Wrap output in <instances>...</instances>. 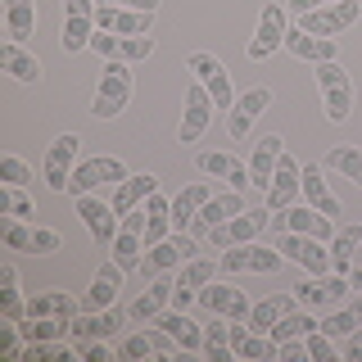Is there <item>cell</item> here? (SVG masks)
Returning <instances> with one entry per match:
<instances>
[{
    "label": "cell",
    "mask_w": 362,
    "mask_h": 362,
    "mask_svg": "<svg viewBox=\"0 0 362 362\" xmlns=\"http://www.w3.org/2000/svg\"><path fill=\"white\" fill-rule=\"evenodd\" d=\"M173 290H177V281H154V286L132 303V322H154V317L173 303Z\"/></svg>",
    "instance_id": "32"
},
{
    "label": "cell",
    "mask_w": 362,
    "mask_h": 362,
    "mask_svg": "<svg viewBox=\"0 0 362 362\" xmlns=\"http://www.w3.org/2000/svg\"><path fill=\"white\" fill-rule=\"evenodd\" d=\"M154 326H163V331L177 339V344H181V354H204V326L190 322L186 308H173V313L163 308V313L154 317Z\"/></svg>",
    "instance_id": "22"
},
{
    "label": "cell",
    "mask_w": 362,
    "mask_h": 362,
    "mask_svg": "<svg viewBox=\"0 0 362 362\" xmlns=\"http://www.w3.org/2000/svg\"><path fill=\"white\" fill-rule=\"evenodd\" d=\"M90 37H95V5L90 0H64V32H59V45L68 54L86 50Z\"/></svg>",
    "instance_id": "11"
},
{
    "label": "cell",
    "mask_w": 362,
    "mask_h": 362,
    "mask_svg": "<svg viewBox=\"0 0 362 362\" xmlns=\"http://www.w3.org/2000/svg\"><path fill=\"white\" fill-rule=\"evenodd\" d=\"M303 199H308L313 209H322L326 218H339V199L331 195V186H326V168L322 163L303 168Z\"/></svg>",
    "instance_id": "27"
},
{
    "label": "cell",
    "mask_w": 362,
    "mask_h": 362,
    "mask_svg": "<svg viewBox=\"0 0 362 362\" xmlns=\"http://www.w3.org/2000/svg\"><path fill=\"white\" fill-rule=\"evenodd\" d=\"M0 181H5V186H28V181H32V168L23 163L18 154H0Z\"/></svg>",
    "instance_id": "44"
},
{
    "label": "cell",
    "mask_w": 362,
    "mask_h": 362,
    "mask_svg": "<svg viewBox=\"0 0 362 362\" xmlns=\"http://www.w3.org/2000/svg\"><path fill=\"white\" fill-rule=\"evenodd\" d=\"M294 299H299L303 308H326V286H322V276L299 281V286H294Z\"/></svg>",
    "instance_id": "47"
},
{
    "label": "cell",
    "mask_w": 362,
    "mask_h": 362,
    "mask_svg": "<svg viewBox=\"0 0 362 362\" xmlns=\"http://www.w3.org/2000/svg\"><path fill=\"white\" fill-rule=\"evenodd\" d=\"M0 68H5L14 82H28V86H37L41 77H45L41 73V59H37V54H28L18 41H5V45H0Z\"/></svg>",
    "instance_id": "25"
},
{
    "label": "cell",
    "mask_w": 362,
    "mask_h": 362,
    "mask_svg": "<svg viewBox=\"0 0 362 362\" xmlns=\"http://www.w3.org/2000/svg\"><path fill=\"white\" fill-rule=\"evenodd\" d=\"M299 195H303V163L294 154H281L276 173H272V186H267V209L272 213H286Z\"/></svg>",
    "instance_id": "12"
},
{
    "label": "cell",
    "mask_w": 362,
    "mask_h": 362,
    "mask_svg": "<svg viewBox=\"0 0 362 362\" xmlns=\"http://www.w3.org/2000/svg\"><path fill=\"white\" fill-rule=\"evenodd\" d=\"M276 249L290 258V263H299L308 276H326L331 272V240H317V235H299V231H281Z\"/></svg>",
    "instance_id": "3"
},
{
    "label": "cell",
    "mask_w": 362,
    "mask_h": 362,
    "mask_svg": "<svg viewBox=\"0 0 362 362\" xmlns=\"http://www.w3.org/2000/svg\"><path fill=\"white\" fill-rule=\"evenodd\" d=\"M150 23L154 14H141V9H127V5H95V28L100 32H118V37H150Z\"/></svg>",
    "instance_id": "16"
},
{
    "label": "cell",
    "mask_w": 362,
    "mask_h": 362,
    "mask_svg": "<svg viewBox=\"0 0 362 362\" xmlns=\"http://www.w3.org/2000/svg\"><path fill=\"white\" fill-rule=\"evenodd\" d=\"M281 154H286V141H281V136H258L254 154H249V181L267 190L272 173H276V163H281Z\"/></svg>",
    "instance_id": "20"
},
{
    "label": "cell",
    "mask_w": 362,
    "mask_h": 362,
    "mask_svg": "<svg viewBox=\"0 0 362 362\" xmlns=\"http://www.w3.org/2000/svg\"><path fill=\"white\" fill-rule=\"evenodd\" d=\"M358 326H362V317H358L354 308H344V313H331V317H326V322H322V331L331 335V339H349V335L358 331Z\"/></svg>",
    "instance_id": "41"
},
{
    "label": "cell",
    "mask_w": 362,
    "mask_h": 362,
    "mask_svg": "<svg viewBox=\"0 0 362 362\" xmlns=\"http://www.w3.org/2000/svg\"><path fill=\"white\" fill-rule=\"evenodd\" d=\"M90 50H95L100 59H118V54H122V37H118V32H100V28H95V37H90Z\"/></svg>",
    "instance_id": "50"
},
{
    "label": "cell",
    "mask_w": 362,
    "mask_h": 362,
    "mask_svg": "<svg viewBox=\"0 0 362 362\" xmlns=\"http://www.w3.org/2000/svg\"><path fill=\"white\" fill-rule=\"evenodd\" d=\"M141 245H145V235H141V231H132V226H122L118 240L109 245L113 263H118L122 272H136V267H141Z\"/></svg>",
    "instance_id": "36"
},
{
    "label": "cell",
    "mask_w": 362,
    "mask_h": 362,
    "mask_svg": "<svg viewBox=\"0 0 362 362\" xmlns=\"http://www.w3.org/2000/svg\"><path fill=\"white\" fill-rule=\"evenodd\" d=\"M209 199H213V190L204 186V181H190V186L173 199V231H186V226H195L199 209H204Z\"/></svg>",
    "instance_id": "26"
},
{
    "label": "cell",
    "mask_w": 362,
    "mask_h": 362,
    "mask_svg": "<svg viewBox=\"0 0 362 362\" xmlns=\"http://www.w3.org/2000/svg\"><path fill=\"white\" fill-rule=\"evenodd\" d=\"M362 14V0H335V5H322V9H308L299 14V28L313 32V37H339L344 28H354Z\"/></svg>",
    "instance_id": "6"
},
{
    "label": "cell",
    "mask_w": 362,
    "mask_h": 362,
    "mask_svg": "<svg viewBox=\"0 0 362 362\" xmlns=\"http://www.w3.org/2000/svg\"><path fill=\"white\" fill-rule=\"evenodd\" d=\"M186 68H190V73L199 77V82H209V77H213V73L222 68V59H218V54H209V50H195V54L186 59Z\"/></svg>",
    "instance_id": "51"
},
{
    "label": "cell",
    "mask_w": 362,
    "mask_h": 362,
    "mask_svg": "<svg viewBox=\"0 0 362 362\" xmlns=\"http://www.w3.org/2000/svg\"><path fill=\"white\" fill-rule=\"evenodd\" d=\"M118 326H122V313L100 308L95 317H73L68 335H73V339H109V335H118Z\"/></svg>",
    "instance_id": "29"
},
{
    "label": "cell",
    "mask_w": 362,
    "mask_h": 362,
    "mask_svg": "<svg viewBox=\"0 0 362 362\" xmlns=\"http://www.w3.org/2000/svg\"><path fill=\"white\" fill-rule=\"evenodd\" d=\"M150 54H154V37H122V54H118V59L136 64V59H150Z\"/></svg>",
    "instance_id": "52"
},
{
    "label": "cell",
    "mask_w": 362,
    "mask_h": 362,
    "mask_svg": "<svg viewBox=\"0 0 362 362\" xmlns=\"http://www.w3.org/2000/svg\"><path fill=\"white\" fill-rule=\"evenodd\" d=\"M154 190H158V177H154V173H132L127 181H118V190H113L109 204H113V213H118V218H127V213L141 209V204L150 199Z\"/></svg>",
    "instance_id": "21"
},
{
    "label": "cell",
    "mask_w": 362,
    "mask_h": 362,
    "mask_svg": "<svg viewBox=\"0 0 362 362\" xmlns=\"http://www.w3.org/2000/svg\"><path fill=\"white\" fill-rule=\"evenodd\" d=\"M358 245H362V226H344V231H335V235H331V272L349 276V272H354Z\"/></svg>",
    "instance_id": "33"
},
{
    "label": "cell",
    "mask_w": 362,
    "mask_h": 362,
    "mask_svg": "<svg viewBox=\"0 0 362 362\" xmlns=\"http://www.w3.org/2000/svg\"><path fill=\"white\" fill-rule=\"evenodd\" d=\"M122 362H141V358H154V335L150 331H141V335H132L127 344H122Z\"/></svg>",
    "instance_id": "48"
},
{
    "label": "cell",
    "mask_w": 362,
    "mask_h": 362,
    "mask_svg": "<svg viewBox=\"0 0 362 362\" xmlns=\"http://www.w3.org/2000/svg\"><path fill=\"white\" fill-rule=\"evenodd\" d=\"M222 272H263V276H272V272H281V263H286V254H281L276 245H258V240H245V245H231L222 249Z\"/></svg>",
    "instance_id": "4"
},
{
    "label": "cell",
    "mask_w": 362,
    "mask_h": 362,
    "mask_svg": "<svg viewBox=\"0 0 362 362\" xmlns=\"http://www.w3.org/2000/svg\"><path fill=\"white\" fill-rule=\"evenodd\" d=\"M358 331H362V326H358Z\"/></svg>",
    "instance_id": "61"
},
{
    "label": "cell",
    "mask_w": 362,
    "mask_h": 362,
    "mask_svg": "<svg viewBox=\"0 0 362 362\" xmlns=\"http://www.w3.org/2000/svg\"><path fill=\"white\" fill-rule=\"evenodd\" d=\"M0 313H5V322H23L28 317V303H23V294H18V281H0Z\"/></svg>",
    "instance_id": "42"
},
{
    "label": "cell",
    "mask_w": 362,
    "mask_h": 362,
    "mask_svg": "<svg viewBox=\"0 0 362 362\" xmlns=\"http://www.w3.org/2000/svg\"><path fill=\"white\" fill-rule=\"evenodd\" d=\"M105 5H127V9H141V14H154L158 0H105Z\"/></svg>",
    "instance_id": "58"
},
{
    "label": "cell",
    "mask_w": 362,
    "mask_h": 362,
    "mask_svg": "<svg viewBox=\"0 0 362 362\" xmlns=\"http://www.w3.org/2000/svg\"><path fill=\"white\" fill-rule=\"evenodd\" d=\"M290 308H299V299H294V294H272V299H263V303H254V313H249V326H254V331H272V326L281 322V317H286Z\"/></svg>",
    "instance_id": "34"
},
{
    "label": "cell",
    "mask_w": 362,
    "mask_h": 362,
    "mask_svg": "<svg viewBox=\"0 0 362 362\" xmlns=\"http://www.w3.org/2000/svg\"><path fill=\"white\" fill-rule=\"evenodd\" d=\"M272 226L276 231H299V235H317V240H331L335 235V218H326L322 209H299V204H290L281 218H272Z\"/></svg>",
    "instance_id": "17"
},
{
    "label": "cell",
    "mask_w": 362,
    "mask_h": 362,
    "mask_svg": "<svg viewBox=\"0 0 362 362\" xmlns=\"http://www.w3.org/2000/svg\"><path fill=\"white\" fill-rule=\"evenodd\" d=\"M286 50L294 54V59H308V64L339 59V45H335V37H313V32H303L299 23H290V28H286Z\"/></svg>",
    "instance_id": "18"
},
{
    "label": "cell",
    "mask_w": 362,
    "mask_h": 362,
    "mask_svg": "<svg viewBox=\"0 0 362 362\" xmlns=\"http://www.w3.org/2000/svg\"><path fill=\"white\" fill-rule=\"evenodd\" d=\"M218 267L222 263H213V258H190V263H181V276H177V286L181 290H204V286H209V281L213 276H218Z\"/></svg>",
    "instance_id": "39"
},
{
    "label": "cell",
    "mask_w": 362,
    "mask_h": 362,
    "mask_svg": "<svg viewBox=\"0 0 362 362\" xmlns=\"http://www.w3.org/2000/svg\"><path fill=\"white\" fill-rule=\"evenodd\" d=\"M286 28H290L286 5H263V14H258V32H254V41L245 45V54L254 64H263L267 54H276L281 45H286Z\"/></svg>",
    "instance_id": "9"
},
{
    "label": "cell",
    "mask_w": 362,
    "mask_h": 362,
    "mask_svg": "<svg viewBox=\"0 0 362 362\" xmlns=\"http://www.w3.org/2000/svg\"><path fill=\"white\" fill-rule=\"evenodd\" d=\"M77 199V218L86 222V231H90V240H95L100 249H109L113 240H118V213H113V204L105 199H95V195H73Z\"/></svg>",
    "instance_id": "10"
},
{
    "label": "cell",
    "mask_w": 362,
    "mask_h": 362,
    "mask_svg": "<svg viewBox=\"0 0 362 362\" xmlns=\"http://www.w3.org/2000/svg\"><path fill=\"white\" fill-rule=\"evenodd\" d=\"M0 235H5L9 249H18V254H32V226H23V218H9L0 226Z\"/></svg>",
    "instance_id": "46"
},
{
    "label": "cell",
    "mask_w": 362,
    "mask_h": 362,
    "mask_svg": "<svg viewBox=\"0 0 362 362\" xmlns=\"http://www.w3.org/2000/svg\"><path fill=\"white\" fill-rule=\"evenodd\" d=\"M163 235H173V199H163L154 190V195L145 199V249H154Z\"/></svg>",
    "instance_id": "28"
},
{
    "label": "cell",
    "mask_w": 362,
    "mask_h": 362,
    "mask_svg": "<svg viewBox=\"0 0 362 362\" xmlns=\"http://www.w3.org/2000/svg\"><path fill=\"white\" fill-rule=\"evenodd\" d=\"M122 272L118 263H105L95 272V281H90V290H86V299H82V308H90V313H100V308H113V299H118V290H122Z\"/></svg>",
    "instance_id": "23"
},
{
    "label": "cell",
    "mask_w": 362,
    "mask_h": 362,
    "mask_svg": "<svg viewBox=\"0 0 362 362\" xmlns=\"http://www.w3.org/2000/svg\"><path fill=\"white\" fill-rule=\"evenodd\" d=\"M226 186H231V190H249V186H254V181H249V163H235L231 177H226Z\"/></svg>",
    "instance_id": "56"
},
{
    "label": "cell",
    "mask_w": 362,
    "mask_h": 362,
    "mask_svg": "<svg viewBox=\"0 0 362 362\" xmlns=\"http://www.w3.org/2000/svg\"><path fill=\"white\" fill-rule=\"evenodd\" d=\"M322 168L344 173L349 181H358V186H362V150H358V145H335V150H326V163Z\"/></svg>",
    "instance_id": "38"
},
{
    "label": "cell",
    "mask_w": 362,
    "mask_h": 362,
    "mask_svg": "<svg viewBox=\"0 0 362 362\" xmlns=\"http://www.w3.org/2000/svg\"><path fill=\"white\" fill-rule=\"evenodd\" d=\"M32 32H37V5L32 0H5V37L23 45Z\"/></svg>",
    "instance_id": "31"
},
{
    "label": "cell",
    "mask_w": 362,
    "mask_h": 362,
    "mask_svg": "<svg viewBox=\"0 0 362 362\" xmlns=\"http://www.w3.org/2000/svg\"><path fill=\"white\" fill-rule=\"evenodd\" d=\"M344 358H349V362H362V331H354V335H349V344H344Z\"/></svg>",
    "instance_id": "59"
},
{
    "label": "cell",
    "mask_w": 362,
    "mask_h": 362,
    "mask_svg": "<svg viewBox=\"0 0 362 362\" xmlns=\"http://www.w3.org/2000/svg\"><path fill=\"white\" fill-rule=\"evenodd\" d=\"M132 173L122 168V158H113V154H100V158H86V163H77L73 168V181H68V190L73 195H90V190H100V186H118V181H127Z\"/></svg>",
    "instance_id": "8"
},
{
    "label": "cell",
    "mask_w": 362,
    "mask_h": 362,
    "mask_svg": "<svg viewBox=\"0 0 362 362\" xmlns=\"http://www.w3.org/2000/svg\"><path fill=\"white\" fill-rule=\"evenodd\" d=\"M317 68V90H322V109L331 122H344L354 113V82L349 73L339 68V59H326V64H313Z\"/></svg>",
    "instance_id": "2"
},
{
    "label": "cell",
    "mask_w": 362,
    "mask_h": 362,
    "mask_svg": "<svg viewBox=\"0 0 362 362\" xmlns=\"http://www.w3.org/2000/svg\"><path fill=\"white\" fill-rule=\"evenodd\" d=\"M77 354H82L86 362H105L109 358V344H105V339H82V349H77Z\"/></svg>",
    "instance_id": "55"
},
{
    "label": "cell",
    "mask_w": 362,
    "mask_h": 362,
    "mask_svg": "<svg viewBox=\"0 0 362 362\" xmlns=\"http://www.w3.org/2000/svg\"><path fill=\"white\" fill-rule=\"evenodd\" d=\"M199 303L209 308L213 317H226V322H249V299H245V290H235V286H226V281H209V286L199 290Z\"/></svg>",
    "instance_id": "15"
},
{
    "label": "cell",
    "mask_w": 362,
    "mask_h": 362,
    "mask_svg": "<svg viewBox=\"0 0 362 362\" xmlns=\"http://www.w3.org/2000/svg\"><path fill=\"white\" fill-rule=\"evenodd\" d=\"M308 358L313 362H335L339 354H335V344H331V335L322 331V326H317V331L308 335Z\"/></svg>",
    "instance_id": "49"
},
{
    "label": "cell",
    "mask_w": 362,
    "mask_h": 362,
    "mask_svg": "<svg viewBox=\"0 0 362 362\" xmlns=\"http://www.w3.org/2000/svg\"><path fill=\"white\" fill-rule=\"evenodd\" d=\"M132 100V68L127 59H105V73H100L95 100H90V113L95 118H118Z\"/></svg>",
    "instance_id": "1"
},
{
    "label": "cell",
    "mask_w": 362,
    "mask_h": 362,
    "mask_svg": "<svg viewBox=\"0 0 362 362\" xmlns=\"http://www.w3.org/2000/svg\"><path fill=\"white\" fill-rule=\"evenodd\" d=\"M32 199L23 186H0V218H32Z\"/></svg>",
    "instance_id": "40"
},
{
    "label": "cell",
    "mask_w": 362,
    "mask_h": 362,
    "mask_svg": "<svg viewBox=\"0 0 362 362\" xmlns=\"http://www.w3.org/2000/svg\"><path fill=\"white\" fill-rule=\"evenodd\" d=\"M213 95H209V86L204 82H190L186 86V109H181V127H177V141L181 145H195L204 132H209V122H213Z\"/></svg>",
    "instance_id": "7"
},
{
    "label": "cell",
    "mask_w": 362,
    "mask_h": 362,
    "mask_svg": "<svg viewBox=\"0 0 362 362\" xmlns=\"http://www.w3.org/2000/svg\"><path fill=\"white\" fill-rule=\"evenodd\" d=\"M77 308H82V303L64 290H45V294H32L28 299V317H64V322H73Z\"/></svg>",
    "instance_id": "30"
},
{
    "label": "cell",
    "mask_w": 362,
    "mask_h": 362,
    "mask_svg": "<svg viewBox=\"0 0 362 362\" xmlns=\"http://www.w3.org/2000/svg\"><path fill=\"white\" fill-rule=\"evenodd\" d=\"M272 226V209L263 204V209H245V213H235L231 222H222V226H213L209 231V240L213 249H231V245H245V240H258Z\"/></svg>",
    "instance_id": "5"
},
{
    "label": "cell",
    "mask_w": 362,
    "mask_h": 362,
    "mask_svg": "<svg viewBox=\"0 0 362 362\" xmlns=\"http://www.w3.org/2000/svg\"><path fill=\"white\" fill-rule=\"evenodd\" d=\"M195 163H199V173H204V177H222V181H226V177H231V168L240 163V158L218 154V150H204V154L195 158Z\"/></svg>",
    "instance_id": "43"
},
{
    "label": "cell",
    "mask_w": 362,
    "mask_h": 362,
    "mask_svg": "<svg viewBox=\"0 0 362 362\" xmlns=\"http://www.w3.org/2000/svg\"><path fill=\"white\" fill-rule=\"evenodd\" d=\"M226 317H213L209 326H204V358L209 362H231V326H222Z\"/></svg>",
    "instance_id": "35"
},
{
    "label": "cell",
    "mask_w": 362,
    "mask_h": 362,
    "mask_svg": "<svg viewBox=\"0 0 362 362\" xmlns=\"http://www.w3.org/2000/svg\"><path fill=\"white\" fill-rule=\"evenodd\" d=\"M195 299H199L195 290H181V286L173 290V308H190V303H195Z\"/></svg>",
    "instance_id": "60"
},
{
    "label": "cell",
    "mask_w": 362,
    "mask_h": 362,
    "mask_svg": "<svg viewBox=\"0 0 362 362\" xmlns=\"http://www.w3.org/2000/svg\"><path fill=\"white\" fill-rule=\"evenodd\" d=\"M303 358H308V339H286L276 349V362H303Z\"/></svg>",
    "instance_id": "54"
},
{
    "label": "cell",
    "mask_w": 362,
    "mask_h": 362,
    "mask_svg": "<svg viewBox=\"0 0 362 362\" xmlns=\"http://www.w3.org/2000/svg\"><path fill=\"white\" fill-rule=\"evenodd\" d=\"M59 231L54 226H32V254H59Z\"/></svg>",
    "instance_id": "53"
},
{
    "label": "cell",
    "mask_w": 362,
    "mask_h": 362,
    "mask_svg": "<svg viewBox=\"0 0 362 362\" xmlns=\"http://www.w3.org/2000/svg\"><path fill=\"white\" fill-rule=\"evenodd\" d=\"M317 326H322V322H313V317L308 313H299V308H290L286 317H281V322L276 326H272V339H276V344H286V339H308L313 331H317Z\"/></svg>",
    "instance_id": "37"
},
{
    "label": "cell",
    "mask_w": 362,
    "mask_h": 362,
    "mask_svg": "<svg viewBox=\"0 0 362 362\" xmlns=\"http://www.w3.org/2000/svg\"><path fill=\"white\" fill-rule=\"evenodd\" d=\"M190 258H195V240H190L186 231H173V235H163V240L145 254V267L150 272H173L181 263H190Z\"/></svg>",
    "instance_id": "19"
},
{
    "label": "cell",
    "mask_w": 362,
    "mask_h": 362,
    "mask_svg": "<svg viewBox=\"0 0 362 362\" xmlns=\"http://www.w3.org/2000/svg\"><path fill=\"white\" fill-rule=\"evenodd\" d=\"M77 145H82V136L77 132H64V136H54V145H50V154H45V186L50 190H68V181H73V158H77Z\"/></svg>",
    "instance_id": "14"
},
{
    "label": "cell",
    "mask_w": 362,
    "mask_h": 362,
    "mask_svg": "<svg viewBox=\"0 0 362 362\" xmlns=\"http://www.w3.org/2000/svg\"><path fill=\"white\" fill-rule=\"evenodd\" d=\"M204 86H209V95H213V105H218V109H231V105H235V90H231V73H226V68H218V73H213V77H209V82H204Z\"/></svg>",
    "instance_id": "45"
},
{
    "label": "cell",
    "mask_w": 362,
    "mask_h": 362,
    "mask_svg": "<svg viewBox=\"0 0 362 362\" xmlns=\"http://www.w3.org/2000/svg\"><path fill=\"white\" fill-rule=\"evenodd\" d=\"M235 213H245V190H222V195H213V199L199 209V218H195V231H213V226L231 222Z\"/></svg>",
    "instance_id": "24"
},
{
    "label": "cell",
    "mask_w": 362,
    "mask_h": 362,
    "mask_svg": "<svg viewBox=\"0 0 362 362\" xmlns=\"http://www.w3.org/2000/svg\"><path fill=\"white\" fill-rule=\"evenodd\" d=\"M322 5H335V0H290V14H308V9H322Z\"/></svg>",
    "instance_id": "57"
},
{
    "label": "cell",
    "mask_w": 362,
    "mask_h": 362,
    "mask_svg": "<svg viewBox=\"0 0 362 362\" xmlns=\"http://www.w3.org/2000/svg\"><path fill=\"white\" fill-rule=\"evenodd\" d=\"M267 105H272V86L245 90V95L231 105V113H226V136H231V141H245V136L254 132V122L267 113Z\"/></svg>",
    "instance_id": "13"
}]
</instances>
